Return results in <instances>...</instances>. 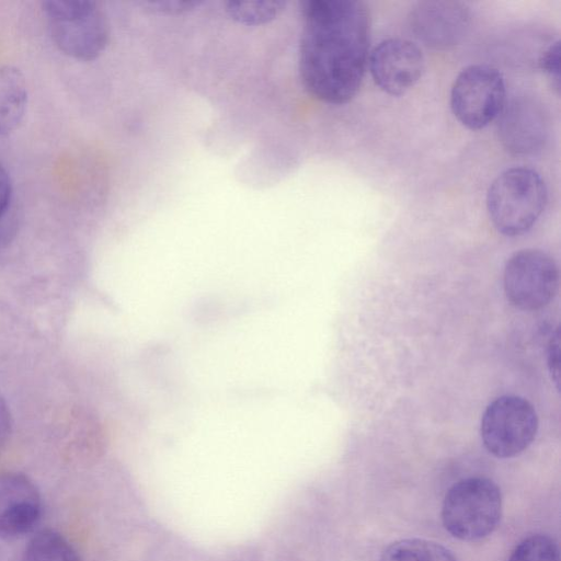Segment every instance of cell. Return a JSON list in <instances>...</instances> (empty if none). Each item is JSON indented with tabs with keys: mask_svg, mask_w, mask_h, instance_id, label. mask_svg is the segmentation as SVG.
Wrapping results in <instances>:
<instances>
[{
	"mask_svg": "<svg viewBox=\"0 0 561 561\" xmlns=\"http://www.w3.org/2000/svg\"><path fill=\"white\" fill-rule=\"evenodd\" d=\"M301 12V82L319 101L344 104L359 90L368 62L367 5L358 0H308Z\"/></svg>",
	"mask_w": 561,
	"mask_h": 561,
	"instance_id": "obj_1",
	"label": "cell"
},
{
	"mask_svg": "<svg viewBox=\"0 0 561 561\" xmlns=\"http://www.w3.org/2000/svg\"><path fill=\"white\" fill-rule=\"evenodd\" d=\"M547 203L545 181L535 170L511 168L499 174L486 194V209L495 229L504 236L527 232Z\"/></svg>",
	"mask_w": 561,
	"mask_h": 561,
	"instance_id": "obj_2",
	"label": "cell"
},
{
	"mask_svg": "<svg viewBox=\"0 0 561 561\" xmlns=\"http://www.w3.org/2000/svg\"><path fill=\"white\" fill-rule=\"evenodd\" d=\"M42 10L53 42L65 55L89 61L106 48L110 26L98 2L48 0L42 2Z\"/></svg>",
	"mask_w": 561,
	"mask_h": 561,
	"instance_id": "obj_3",
	"label": "cell"
},
{
	"mask_svg": "<svg viewBox=\"0 0 561 561\" xmlns=\"http://www.w3.org/2000/svg\"><path fill=\"white\" fill-rule=\"evenodd\" d=\"M502 514L499 486L486 478H467L446 493L443 524L454 537L465 541L480 540L496 528Z\"/></svg>",
	"mask_w": 561,
	"mask_h": 561,
	"instance_id": "obj_4",
	"label": "cell"
},
{
	"mask_svg": "<svg viewBox=\"0 0 561 561\" xmlns=\"http://www.w3.org/2000/svg\"><path fill=\"white\" fill-rule=\"evenodd\" d=\"M506 102L502 73L489 65H470L456 77L450 107L467 128L478 130L496 119Z\"/></svg>",
	"mask_w": 561,
	"mask_h": 561,
	"instance_id": "obj_5",
	"label": "cell"
},
{
	"mask_svg": "<svg viewBox=\"0 0 561 561\" xmlns=\"http://www.w3.org/2000/svg\"><path fill=\"white\" fill-rule=\"evenodd\" d=\"M538 416L533 404L519 396H502L485 409L480 426L486 450L497 458L523 453L535 439Z\"/></svg>",
	"mask_w": 561,
	"mask_h": 561,
	"instance_id": "obj_6",
	"label": "cell"
},
{
	"mask_svg": "<svg viewBox=\"0 0 561 561\" xmlns=\"http://www.w3.org/2000/svg\"><path fill=\"white\" fill-rule=\"evenodd\" d=\"M504 293L514 307L534 311L547 306L559 287V270L543 251L524 249L515 252L504 268Z\"/></svg>",
	"mask_w": 561,
	"mask_h": 561,
	"instance_id": "obj_7",
	"label": "cell"
},
{
	"mask_svg": "<svg viewBox=\"0 0 561 561\" xmlns=\"http://www.w3.org/2000/svg\"><path fill=\"white\" fill-rule=\"evenodd\" d=\"M470 22L471 14L467 4L449 0L417 2L409 15L414 37L434 49H446L460 43Z\"/></svg>",
	"mask_w": 561,
	"mask_h": 561,
	"instance_id": "obj_8",
	"label": "cell"
},
{
	"mask_svg": "<svg viewBox=\"0 0 561 561\" xmlns=\"http://www.w3.org/2000/svg\"><path fill=\"white\" fill-rule=\"evenodd\" d=\"M368 65L380 90L390 95H401L421 78L424 56L420 47L409 39L388 38L371 50Z\"/></svg>",
	"mask_w": 561,
	"mask_h": 561,
	"instance_id": "obj_9",
	"label": "cell"
},
{
	"mask_svg": "<svg viewBox=\"0 0 561 561\" xmlns=\"http://www.w3.org/2000/svg\"><path fill=\"white\" fill-rule=\"evenodd\" d=\"M42 515L35 483L20 472L0 474V538L15 540L31 533Z\"/></svg>",
	"mask_w": 561,
	"mask_h": 561,
	"instance_id": "obj_10",
	"label": "cell"
},
{
	"mask_svg": "<svg viewBox=\"0 0 561 561\" xmlns=\"http://www.w3.org/2000/svg\"><path fill=\"white\" fill-rule=\"evenodd\" d=\"M497 135L502 145L512 153L537 152L548 135L543 108L530 98H513L505 102L497 117Z\"/></svg>",
	"mask_w": 561,
	"mask_h": 561,
	"instance_id": "obj_11",
	"label": "cell"
},
{
	"mask_svg": "<svg viewBox=\"0 0 561 561\" xmlns=\"http://www.w3.org/2000/svg\"><path fill=\"white\" fill-rule=\"evenodd\" d=\"M27 104L22 72L12 66L0 67V136L13 133L21 124Z\"/></svg>",
	"mask_w": 561,
	"mask_h": 561,
	"instance_id": "obj_12",
	"label": "cell"
},
{
	"mask_svg": "<svg viewBox=\"0 0 561 561\" xmlns=\"http://www.w3.org/2000/svg\"><path fill=\"white\" fill-rule=\"evenodd\" d=\"M22 561H81L75 547L59 533L43 529L24 548Z\"/></svg>",
	"mask_w": 561,
	"mask_h": 561,
	"instance_id": "obj_13",
	"label": "cell"
},
{
	"mask_svg": "<svg viewBox=\"0 0 561 561\" xmlns=\"http://www.w3.org/2000/svg\"><path fill=\"white\" fill-rule=\"evenodd\" d=\"M380 561H456L444 546L425 539H402L387 547Z\"/></svg>",
	"mask_w": 561,
	"mask_h": 561,
	"instance_id": "obj_14",
	"label": "cell"
},
{
	"mask_svg": "<svg viewBox=\"0 0 561 561\" xmlns=\"http://www.w3.org/2000/svg\"><path fill=\"white\" fill-rule=\"evenodd\" d=\"M287 2L280 0L228 1L226 12L234 22L251 26L274 21L286 9Z\"/></svg>",
	"mask_w": 561,
	"mask_h": 561,
	"instance_id": "obj_15",
	"label": "cell"
},
{
	"mask_svg": "<svg viewBox=\"0 0 561 561\" xmlns=\"http://www.w3.org/2000/svg\"><path fill=\"white\" fill-rule=\"evenodd\" d=\"M508 561H560L559 548L552 538L534 535L516 546Z\"/></svg>",
	"mask_w": 561,
	"mask_h": 561,
	"instance_id": "obj_16",
	"label": "cell"
},
{
	"mask_svg": "<svg viewBox=\"0 0 561 561\" xmlns=\"http://www.w3.org/2000/svg\"><path fill=\"white\" fill-rule=\"evenodd\" d=\"M541 70L551 81L552 87L560 92V42L551 44L539 59Z\"/></svg>",
	"mask_w": 561,
	"mask_h": 561,
	"instance_id": "obj_17",
	"label": "cell"
},
{
	"mask_svg": "<svg viewBox=\"0 0 561 561\" xmlns=\"http://www.w3.org/2000/svg\"><path fill=\"white\" fill-rule=\"evenodd\" d=\"M202 4L201 1H180V0H167V1H147L141 2L142 8L146 11H150L156 14H164V15H176L186 13L188 11L194 10L196 7Z\"/></svg>",
	"mask_w": 561,
	"mask_h": 561,
	"instance_id": "obj_18",
	"label": "cell"
},
{
	"mask_svg": "<svg viewBox=\"0 0 561 561\" xmlns=\"http://www.w3.org/2000/svg\"><path fill=\"white\" fill-rule=\"evenodd\" d=\"M548 368L551 379L556 382L557 389L560 385V331L557 329L556 333L550 337L548 343Z\"/></svg>",
	"mask_w": 561,
	"mask_h": 561,
	"instance_id": "obj_19",
	"label": "cell"
},
{
	"mask_svg": "<svg viewBox=\"0 0 561 561\" xmlns=\"http://www.w3.org/2000/svg\"><path fill=\"white\" fill-rule=\"evenodd\" d=\"M12 186L9 173L0 162V219L8 213Z\"/></svg>",
	"mask_w": 561,
	"mask_h": 561,
	"instance_id": "obj_20",
	"label": "cell"
},
{
	"mask_svg": "<svg viewBox=\"0 0 561 561\" xmlns=\"http://www.w3.org/2000/svg\"><path fill=\"white\" fill-rule=\"evenodd\" d=\"M11 414L9 407L0 394V449L5 445L11 433Z\"/></svg>",
	"mask_w": 561,
	"mask_h": 561,
	"instance_id": "obj_21",
	"label": "cell"
}]
</instances>
